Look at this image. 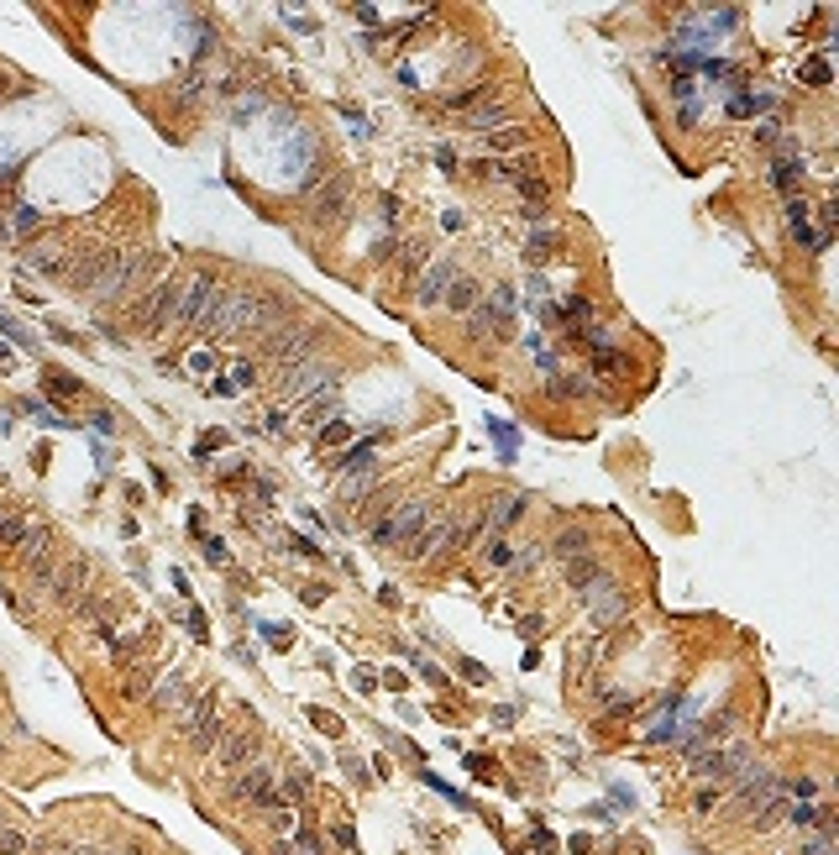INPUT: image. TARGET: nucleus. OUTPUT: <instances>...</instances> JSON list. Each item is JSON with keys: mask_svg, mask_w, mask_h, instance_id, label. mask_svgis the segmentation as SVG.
Returning <instances> with one entry per match:
<instances>
[{"mask_svg": "<svg viewBox=\"0 0 839 855\" xmlns=\"http://www.w3.org/2000/svg\"><path fill=\"white\" fill-rule=\"evenodd\" d=\"M178 294H184V278H178V274L152 278L148 294H137V300L126 304V331H142V336H169L173 310H178Z\"/></svg>", "mask_w": 839, "mask_h": 855, "instance_id": "1", "label": "nucleus"}, {"mask_svg": "<svg viewBox=\"0 0 839 855\" xmlns=\"http://www.w3.org/2000/svg\"><path fill=\"white\" fill-rule=\"evenodd\" d=\"M226 300V283L210 268H199V274L184 278V294H178V310H173V326L169 331H205L210 326V315L221 310Z\"/></svg>", "mask_w": 839, "mask_h": 855, "instance_id": "2", "label": "nucleus"}, {"mask_svg": "<svg viewBox=\"0 0 839 855\" xmlns=\"http://www.w3.org/2000/svg\"><path fill=\"white\" fill-rule=\"evenodd\" d=\"M336 383H342V368H336V362H325V357H310V362H299V368H284V373H278V399H284V409H299V404L331 394Z\"/></svg>", "mask_w": 839, "mask_h": 855, "instance_id": "3", "label": "nucleus"}, {"mask_svg": "<svg viewBox=\"0 0 839 855\" xmlns=\"http://www.w3.org/2000/svg\"><path fill=\"white\" fill-rule=\"evenodd\" d=\"M515 315H519L515 283H494V289L483 294V304L468 315V336H477V341H504V336L515 331Z\"/></svg>", "mask_w": 839, "mask_h": 855, "instance_id": "4", "label": "nucleus"}, {"mask_svg": "<svg viewBox=\"0 0 839 855\" xmlns=\"http://www.w3.org/2000/svg\"><path fill=\"white\" fill-rule=\"evenodd\" d=\"M430 514H436V509H430L425 499L389 504V509H383V514L372 520V530H368V535H372V546H399V552H404V546L415 541L420 530H425V520H430Z\"/></svg>", "mask_w": 839, "mask_h": 855, "instance_id": "5", "label": "nucleus"}, {"mask_svg": "<svg viewBox=\"0 0 839 855\" xmlns=\"http://www.w3.org/2000/svg\"><path fill=\"white\" fill-rule=\"evenodd\" d=\"M53 541H58V530H53V520H43V514H32L26 509V520L16 525V535H11V546H5V567H16V572H32L37 562H48L53 556Z\"/></svg>", "mask_w": 839, "mask_h": 855, "instance_id": "6", "label": "nucleus"}, {"mask_svg": "<svg viewBox=\"0 0 839 855\" xmlns=\"http://www.w3.org/2000/svg\"><path fill=\"white\" fill-rule=\"evenodd\" d=\"M257 751H263V730H257V719H247L242 730H226L221 740H216V751H210V766H216V777H236L242 766H252L257 761Z\"/></svg>", "mask_w": 839, "mask_h": 855, "instance_id": "7", "label": "nucleus"}, {"mask_svg": "<svg viewBox=\"0 0 839 855\" xmlns=\"http://www.w3.org/2000/svg\"><path fill=\"white\" fill-rule=\"evenodd\" d=\"M90 588H95V567H90V556H74V562H58V572H53V582H48V593H43V599L69 614V609H74Z\"/></svg>", "mask_w": 839, "mask_h": 855, "instance_id": "8", "label": "nucleus"}, {"mask_svg": "<svg viewBox=\"0 0 839 855\" xmlns=\"http://www.w3.org/2000/svg\"><path fill=\"white\" fill-rule=\"evenodd\" d=\"M231 798L268 813V808L278 803V772H273L268 761H252V766H242V772L231 777Z\"/></svg>", "mask_w": 839, "mask_h": 855, "instance_id": "9", "label": "nucleus"}, {"mask_svg": "<svg viewBox=\"0 0 839 855\" xmlns=\"http://www.w3.org/2000/svg\"><path fill=\"white\" fill-rule=\"evenodd\" d=\"M252 310H257V294H231L226 289V300H221V310L210 315V326H205V336L210 341H231V336H247L252 331Z\"/></svg>", "mask_w": 839, "mask_h": 855, "instance_id": "10", "label": "nucleus"}, {"mask_svg": "<svg viewBox=\"0 0 839 855\" xmlns=\"http://www.w3.org/2000/svg\"><path fill=\"white\" fill-rule=\"evenodd\" d=\"M69 257H74V242L63 231H43L37 242H26V268L32 274H69Z\"/></svg>", "mask_w": 839, "mask_h": 855, "instance_id": "11", "label": "nucleus"}, {"mask_svg": "<svg viewBox=\"0 0 839 855\" xmlns=\"http://www.w3.org/2000/svg\"><path fill=\"white\" fill-rule=\"evenodd\" d=\"M457 274H462V263H457V257H430V263L420 268V283H415V304H420V310L441 304L446 289L457 283Z\"/></svg>", "mask_w": 839, "mask_h": 855, "instance_id": "12", "label": "nucleus"}, {"mask_svg": "<svg viewBox=\"0 0 839 855\" xmlns=\"http://www.w3.org/2000/svg\"><path fill=\"white\" fill-rule=\"evenodd\" d=\"M304 200L315 210V221H346V216H352V184L336 174V178H325V184H315Z\"/></svg>", "mask_w": 839, "mask_h": 855, "instance_id": "13", "label": "nucleus"}, {"mask_svg": "<svg viewBox=\"0 0 839 855\" xmlns=\"http://www.w3.org/2000/svg\"><path fill=\"white\" fill-rule=\"evenodd\" d=\"M189 698H195V677H189L184 667H169L163 677L152 682V693H148V704L158 708V714H178Z\"/></svg>", "mask_w": 839, "mask_h": 855, "instance_id": "14", "label": "nucleus"}, {"mask_svg": "<svg viewBox=\"0 0 839 855\" xmlns=\"http://www.w3.org/2000/svg\"><path fill=\"white\" fill-rule=\"evenodd\" d=\"M451 525H457V514H441V509H436V514H430V520H425V530H420L415 541H410V546H404V556H410V562H436V556L446 552V541H451Z\"/></svg>", "mask_w": 839, "mask_h": 855, "instance_id": "15", "label": "nucleus"}, {"mask_svg": "<svg viewBox=\"0 0 839 855\" xmlns=\"http://www.w3.org/2000/svg\"><path fill=\"white\" fill-rule=\"evenodd\" d=\"M158 677H163V661H158V656H142V661H131L126 672H116V698H121V704H142Z\"/></svg>", "mask_w": 839, "mask_h": 855, "instance_id": "16", "label": "nucleus"}, {"mask_svg": "<svg viewBox=\"0 0 839 855\" xmlns=\"http://www.w3.org/2000/svg\"><path fill=\"white\" fill-rule=\"evenodd\" d=\"M483 148H488V158H498V163H509V158H525V152H535V126H498V131H488L483 137Z\"/></svg>", "mask_w": 839, "mask_h": 855, "instance_id": "17", "label": "nucleus"}, {"mask_svg": "<svg viewBox=\"0 0 839 855\" xmlns=\"http://www.w3.org/2000/svg\"><path fill=\"white\" fill-rule=\"evenodd\" d=\"M583 609H588V625H593V629H614L619 620L630 614V593H624L619 582H609V588H598V593H593Z\"/></svg>", "mask_w": 839, "mask_h": 855, "instance_id": "18", "label": "nucleus"}, {"mask_svg": "<svg viewBox=\"0 0 839 855\" xmlns=\"http://www.w3.org/2000/svg\"><path fill=\"white\" fill-rule=\"evenodd\" d=\"M562 578H567V588L572 593H577V604H588L593 593H598V588H609V572H603V562H588V552L583 556H572L567 567H562Z\"/></svg>", "mask_w": 839, "mask_h": 855, "instance_id": "19", "label": "nucleus"}, {"mask_svg": "<svg viewBox=\"0 0 839 855\" xmlns=\"http://www.w3.org/2000/svg\"><path fill=\"white\" fill-rule=\"evenodd\" d=\"M787 236L797 242V247H808V252H824V247H829V242L818 236L814 205L803 200V195H792V200H787Z\"/></svg>", "mask_w": 839, "mask_h": 855, "instance_id": "20", "label": "nucleus"}, {"mask_svg": "<svg viewBox=\"0 0 839 855\" xmlns=\"http://www.w3.org/2000/svg\"><path fill=\"white\" fill-rule=\"evenodd\" d=\"M803 174H808V168H803V152L797 148H782L776 152V158H771V189H776V195H803Z\"/></svg>", "mask_w": 839, "mask_h": 855, "instance_id": "21", "label": "nucleus"}, {"mask_svg": "<svg viewBox=\"0 0 839 855\" xmlns=\"http://www.w3.org/2000/svg\"><path fill=\"white\" fill-rule=\"evenodd\" d=\"M310 793H315V777H310L304 766H294V761H289V766L278 772V803L304 808V803H310Z\"/></svg>", "mask_w": 839, "mask_h": 855, "instance_id": "22", "label": "nucleus"}, {"mask_svg": "<svg viewBox=\"0 0 839 855\" xmlns=\"http://www.w3.org/2000/svg\"><path fill=\"white\" fill-rule=\"evenodd\" d=\"M562 247H567V231L551 226V221H545V226H530V236H525V257H530V263H541V257H556Z\"/></svg>", "mask_w": 839, "mask_h": 855, "instance_id": "23", "label": "nucleus"}, {"mask_svg": "<svg viewBox=\"0 0 839 855\" xmlns=\"http://www.w3.org/2000/svg\"><path fill=\"white\" fill-rule=\"evenodd\" d=\"M441 304L451 310V315H472V310L483 304V283H477L472 274H457V283L446 289V300H441Z\"/></svg>", "mask_w": 839, "mask_h": 855, "instance_id": "24", "label": "nucleus"}, {"mask_svg": "<svg viewBox=\"0 0 839 855\" xmlns=\"http://www.w3.org/2000/svg\"><path fill=\"white\" fill-rule=\"evenodd\" d=\"M530 509V499L519 494V488H509V494H498L494 504H488V530H509V525H519V514Z\"/></svg>", "mask_w": 839, "mask_h": 855, "instance_id": "25", "label": "nucleus"}, {"mask_svg": "<svg viewBox=\"0 0 839 855\" xmlns=\"http://www.w3.org/2000/svg\"><path fill=\"white\" fill-rule=\"evenodd\" d=\"M420 263H430V236H420V231H410V236H404V247H399V257H394L399 278L410 283V278L420 274Z\"/></svg>", "mask_w": 839, "mask_h": 855, "instance_id": "26", "label": "nucleus"}, {"mask_svg": "<svg viewBox=\"0 0 839 855\" xmlns=\"http://www.w3.org/2000/svg\"><path fill=\"white\" fill-rule=\"evenodd\" d=\"M352 420H342V415H331L325 426H315V452H325V456H336V452H346L352 447Z\"/></svg>", "mask_w": 839, "mask_h": 855, "instance_id": "27", "label": "nucleus"}, {"mask_svg": "<svg viewBox=\"0 0 839 855\" xmlns=\"http://www.w3.org/2000/svg\"><path fill=\"white\" fill-rule=\"evenodd\" d=\"M43 389H53V399H58V404H74V399L90 394L74 373H63V368H53V362H43Z\"/></svg>", "mask_w": 839, "mask_h": 855, "instance_id": "28", "label": "nucleus"}, {"mask_svg": "<svg viewBox=\"0 0 839 855\" xmlns=\"http://www.w3.org/2000/svg\"><path fill=\"white\" fill-rule=\"evenodd\" d=\"M368 494H378V473L372 467H357V473H346L336 483V499L342 504H368Z\"/></svg>", "mask_w": 839, "mask_h": 855, "instance_id": "29", "label": "nucleus"}, {"mask_svg": "<svg viewBox=\"0 0 839 855\" xmlns=\"http://www.w3.org/2000/svg\"><path fill=\"white\" fill-rule=\"evenodd\" d=\"M545 383H551V394H556V399H583V394H593V389H598V383H593L583 368H562V373H551Z\"/></svg>", "mask_w": 839, "mask_h": 855, "instance_id": "30", "label": "nucleus"}, {"mask_svg": "<svg viewBox=\"0 0 839 855\" xmlns=\"http://www.w3.org/2000/svg\"><path fill=\"white\" fill-rule=\"evenodd\" d=\"M588 552V530H562V535H556V541H551V562H562V567H567L572 556H583Z\"/></svg>", "mask_w": 839, "mask_h": 855, "instance_id": "31", "label": "nucleus"}, {"mask_svg": "<svg viewBox=\"0 0 839 855\" xmlns=\"http://www.w3.org/2000/svg\"><path fill=\"white\" fill-rule=\"evenodd\" d=\"M782 819H787L792 830H818V824H834V819H829V808H818V803H787V813H782Z\"/></svg>", "mask_w": 839, "mask_h": 855, "instance_id": "32", "label": "nucleus"}, {"mask_svg": "<svg viewBox=\"0 0 839 855\" xmlns=\"http://www.w3.org/2000/svg\"><path fill=\"white\" fill-rule=\"evenodd\" d=\"M26 520V509L11 494H0V556H5V546H11V535H16V525Z\"/></svg>", "mask_w": 839, "mask_h": 855, "instance_id": "33", "label": "nucleus"}, {"mask_svg": "<svg viewBox=\"0 0 839 855\" xmlns=\"http://www.w3.org/2000/svg\"><path fill=\"white\" fill-rule=\"evenodd\" d=\"M797 855H834V824H818L814 834H803Z\"/></svg>", "mask_w": 839, "mask_h": 855, "instance_id": "34", "label": "nucleus"}, {"mask_svg": "<svg viewBox=\"0 0 839 855\" xmlns=\"http://www.w3.org/2000/svg\"><path fill=\"white\" fill-rule=\"evenodd\" d=\"M766 110H776V95H735L729 101V116H766Z\"/></svg>", "mask_w": 839, "mask_h": 855, "instance_id": "35", "label": "nucleus"}, {"mask_svg": "<svg viewBox=\"0 0 839 855\" xmlns=\"http://www.w3.org/2000/svg\"><path fill=\"white\" fill-rule=\"evenodd\" d=\"M331 409H336V394H321V399L299 404L294 415H299V420H304V426H325V420H331Z\"/></svg>", "mask_w": 839, "mask_h": 855, "instance_id": "36", "label": "nucleus"}, {"mask_svg": "<svg viewBox=\"0 0 839 855\" xmlns=\"http://www.w3.org/2000/svg\"><path fill=\"white\" fill-rule=\"evenodd\" d=\"M304 719H310V725H315L321 735H336V740L346 735V719H342V714H331V708H315V704H310V708H304Z\"/></svg>", "mask_w": 839, "mask_h": 855, "instance_id": "37", "label": "nucleus"}, {"mask_svg": "<svg viewBox=\"0 0 839 855\" xmlns=\"http://www.w3.org/2000/svg\"><path fill=\"white\" fill-rule=\"evenodd\" d=\"M483 562H488V567H494V572H509V562H515V546H509V541H504V535H494V541H488V546H483Z\"/></svg>", "mask_w": 839, "mask_h": 855, "instance_id": "38", "label": "nucleus"}, {"mask_svg": "<svg viewBox=\"0 0 839 855\" xmlns=\"http://www.w3.org/2000/svg\"><path fill=\"white\" fill-rule=\"evenodd\" d=\"M289 840H294L304 855H331V840H325V834H315V830H304V824H294V834H289Z\"/></svg>", "mask_w": 839, "mask_h": 855, "instance_id": "39", "label": "nucleus"}, {"mask_svg": "<svg viewBox=\"0 0 839 855\" xmlns=\"http://www.w3.org/2000/svg\"><path fill=\"white\" fill-rule=\"evenodd\" d=\"M32 845H26L22 830H11V824H0V855H26Z\"/></svg>", "mask_w": 839, "mask_h": 855, "instance_id": "40", "label": "nucleus"}, {"mask_svg": "<svg viewBox=\"0 0 839 855\" xmlns=\"http://www.w3.org/2000/svg\"><path fill=\"white\" fill-rule=\"evenodd\" d=\"M0 336H11V341H22V347H32V331H26L22 321H16V315H5V310H0Z\"/></svg>", "mask_w": 839, "mask_h": 855, "instance_id": "41", "label": "nucleus"}, {"mask_svg": "<svg viewBox=\"0 0 839 855\" xmlns=\"http://www.w3.org/2000/svg\"><path fill=\"white\" fill-rule=\"evenodd\" d=\"M488 430H494L498 452H504V456H515V426H504V420H488Z\"/></svg>", "mask_w": 839, "mask_h": 855, "instance_id": "42", "label": "nucleus"}, {"mask_svg": "<svg viewBox=\"0 0 839 855\" xmlns=\"http://www.w3.org/2000/svg\"><path fill=\"white\" fill-rule=\"evenodd\" d=\"M221 447H226V430H205L195 441V456H210V452H221Z\"/></svg>", "mask_w": 839, "mask_h": 855, "instance_id": "43", "label": "nucleus"}, {"mask_svg": "<svg viewBox=\"0 0 839 855\" xmlns=\"http://www.w3.org/2000/svg\"><path fill=\"white\" fill-rule=\"evenodd\" d=\"M803 84H818V90H824V84H829V63H824V58L803 63Z\"/></svg>", "mask_w": 839, "mask_h": 855, "instance_id": "44", "label": "nucleus"}, {"mask_svg": "<svg viewBox=\"0 0 839 855\" xmlns=\"http://www.w3.org/2000/svg\"><path fill=\"white\" fill-rule=\"evenodd\" d=\"M342 766H346V777H352V787H368V766L357 755H342Z\"/></svg>", "mask_w": 839, "mask_h": 855, "instance_id": "45", "label": "nucleus"}, {"mask_svg": "<svg viewBox=\"0 0 839 855\" xmlns=\"http://www.w3.org/2000/svg\"><path fill=\"white\" fill-rule=\"evenodd\" d=\"M210 394H216V399H236V383L226 373H210Z\"/></svg>", "mask_w": 839, "mask_h": 855, "instance_id": "46", "label": "nucleus"}, {"mask_svg": "<svg viewBox=\"0 0 839 855\" xmlns=\"http://www.w3.org/2000/svg\"><path fill=\"white\" fill-rule=\"evenodd\" d=\"M289 420H294V415H289V409L278 404V409H268V420H263V426H268L273 436H284V430H289Z\"/></svg>", "mask_w": 839, "mask_h": 855, "instance_id": "47", "label": "nucleus"}, {"mask_svg": "<svg viewBox=\"0 0 839 855\" xmlns=\"http://www.w3.org/2000/svg\"><path fill=\"white\" fill-rule=\"evenodd\" d=\"M415 667H420V677L430 682V687H446V672H441V667H430L425 656H415Z\"/></svg>", "mask_w": 839, "mask_h": 855, "instance_id": "48", "label": "nucleus"}, {"mask_svg": "<svg viewBox=\"0 0 839 855\" xmlns=\"http://www.w3.org/2000/svg\"><path fill=\"white\" fill-rule=\"evenodd\" d=\"M231 383H236V389H252V383H257V368H252V362H236V368H231Z\"/></svg>", "mask_w": 839, "mask_h": 855, "instance_id": "49", "label": "nucleus"}, {"mask_svg": "<svg viewBox=\"0 0 839 855\" xmlns=\"http://www.w3.org/2000/svg\"><path fill=\"white\" fill-rule=\"evenodd\" d=\"M84 420H90V426H95V430H105V436H111V430H116V415H111V409H90V415H84Z\"/></svg>", "mask_w": 839, "mask_h": 855, "instance_id": "50", "label": "nucleus"}, {"mask_svg": "<svg viewBox=\"0 0 839 855\" xmlns=\"http://www.w3.org/2000/svg\"><path fill=\"white\" fill-rule=\"evenodd\" d=\"M372 682H378L372 667H357V672H352V687H357V693H372Z\"/></svg>", "mask_w": 839, "mask_h": 855, "instance_id": "51", "label": "nucleus"}, {"mask_svg": "<svg viewBox=\"0 0 839 855\" xmlns=\"http://www.w3.org/2000/svg\"><path fill=\"white\" fill-rule=\"evenodd\" d=\"M199 541H205V556H210L216 567H231V562H226V546H221V541H210V535H199Z\"/></svg>", "mask_w": 839, "mask_h": 855, "instance_id": "52", "label": "nucleus"}, {"mask_svg": "<svg viewBox=\"0 0 839 855\" xmlns=\"http://www.w3.org/2000/svg\"><path fill=\"white\" fill-rule=\"evenodd\" d=\"M436 163H441L446 174H457V168H462V163H457V152L446 148V142H441V148H436Z\"/></svg>", "mask_w": 839, "mask_h": 855, "instance_id": "53", "label": "nucleus"}, {"mask_svg": "<svg viewBox=\"0 0 839 855\" xmlns=\"http://www.w3.org/2000/svg\"><path fill=\"white\" fill-rule=\"evenodd\" d=\"M718 798H724V793H718V787H714V793H709V787H703V793H698V803H692V808H698V813H709V808H718Z\"/></svg>", "mask_w": 839, "mask_h": 855, "instance_id": "54", "label": "nucleus"}, {"mask_svg": "<svg viewBox=\"0 0 839 855\" xmlns=\"http://www.w3.org/2000/svg\"><path fill=\"white\" fill-rule=\"evenodd\" d=\"M263 110V95H242V105H236V116H257Z\"/></svg>", "mask_w": 839, "mask_h": 855, "instance_id": "55", "label": "nucleus"}, {"mask_svg": "<svg viewBox=\"0 0 839 855\" xmlns=\"http://www.w3.org/2000/svg\"><path fill=\"white\" fill-rule=\"evenodd\" d=\"M519 629H525V635H541V629H545V614H525V620H519Z\"/></svg>", "mask_w": 839, "mask_h": 855, "instance_id": "56", "label": "nucleus"}, {"mask_svg": "<svg viewBox=\"0 0 839 855\" xmlns=\"http://www.w3.org/2000/svg\"><path fill=\"white\" fill-rule=\"evenodd\" d=\"M189 368H195V373H216V352H199Z\"/></svg>", "mask_w": 839, "mask_h": 855, "instance_id": "57", "label": "nucleus"}, {"mask_svg": "<svg viewBox=\"0 0 839 855\" xmlns=\"http://www.w3.org/2000/svg\"><path fill=\"white\" fill-rule=\"evenodd\" d=\"M48 336H53V341H69V347H79V336H74V331H63V326H48Z\"/></svg>", "mask_w": 839, "mask_h": 855, "instance_id": "58", "label": "nucleus"}, {"mask_svg": "<svg viewBox=\"0 0 839 855\" xmlns=\"http://www.w3.org/2000/svg\"><path fill=\"white\" fill-rule=\"evenodd\" d=\"M294 552L299 556H321V546H315V541H304V535H294Z\"/></svg>", "mask_w": 839, "mask_h": 855, "instance_id": "59", "label": "nucleus"}, {"mask_svg": "<svg viewBox=\"0 0 839 855\" xmlns=\"http://www.w3.org/2000/svg\"><path fill=\"white\" fill-rule=\"evenodd\" d=\"M289 26H299V32H315V26H321V22H315V16H304V11H299V16H289Z\"/></svg>", "mask_w": 839, "mask_h": 855, "instance_id": "60", "label": "nucleus"}, {"mask_svg": "<svg viewBox=\"0 0 839 855\" xmlns=\"http://www.w3.org/2000/svg\"><path fill=\"white\" fill-rule=\"evenodd\" d=\"M11 368H16V352H11V347L0 341V373H11Z\"/></svg>", "mask_w": 839, "mask_h": 855, "instance_id": "61", "label": "nucleus"}, {"mask_svg": "<svg viewBox=\"0 0 839 855\" xmlns=\"http://www.w3.org/2000/svg\"><path fill=\"white\" fill-rule=\"evenodd\" d=\"M0 101H5V84H0Z\"/></svg>", "mask_w": 839, "mask_h": 855, "instance_id": "62", "label": "nucleus"}]
</instances>
